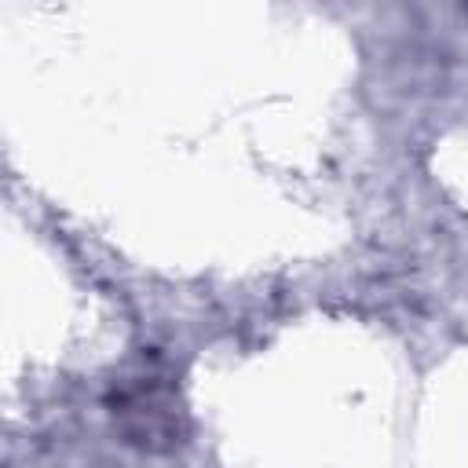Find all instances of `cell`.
Listing matches in <instances>:
<instances>
[{
	"instance_id": "6da1fadb",
	"label": "cell",
	"mask_w": 468,
	"mask_h": 468,
	"mask_svg": "<svg viewBox=\"0 0 468 468\" xmlns=\"http://www.w3.org/2000/svg\"><path fill=\"white\" fill-rule=\"evenodd\" d=\"M117 413H121L124 431L143 446L176 442V435H179V406H176V399L165 384L150 380V384L132 388L117 402Z\"/></svg>"
}]
</instances>
